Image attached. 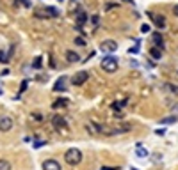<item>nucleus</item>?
<instances>
[{
  "mask_svg": "<svg viewBox=\"0 0 178 170\" xmlns=\"http://www.w3.org/2000/svg\"><path fill=\"white\" fill-rule=\"evenodd\" d=\"M126 103H128V99H123V101H116V103H112V106H111V108H112V110H121V108L125 106Z\"/></svg>",
  "mask_w": 178,
  "mask_h": 170,
  "instance_id": "18",
  "label": "nucleus"
},
{
  "mask_svg": "<svg viewBox=\"0 0 178 170\" xmlns=\"http://www.w3.org/2000/svg\"><path fill=\"white\" fill-rule=\"evenodd\" d=\"M75 44H78V46H85V41H84V37H75Z\"/></svg>",
  "mask_w": 178,
  "mask_h": 170,
  "instance_id": "23",
  "label": "nucleus"
},
{
  "mask_svg": "<svg viewBox=\"0 0 178 170\" xmlns=\"http://www.w3.org/2000/svg\"><path fill=\"white\" fill-rule=\"evenodd\" d=\"M150 30H151V27H150L148 23H144V25H141V32H143V34H148Z\"/></svg>",
  "mask_w": 178,
  "mask_h": 170,
  "instance_id": "25",
  "label": "nucleus"
},
{
  "mask_svg": "<svg viewBox=\"0 0 178 170\" xmlns=\"http://www.w3.org/2000/svg\"><path fill=\"white\" fill-rule=\"evenodd\" d=\"M136 156H137V158H146V156H148V149H144V147H141V145H137Z\"/></svg>",
  "mask_w": 178,
  "mask_h": 170,
  "instance_id": "17",
  "label": "nucleus"
},
{
  "mask_svg": "<svg viewBox=\"0 0 178 170\" xmlns=\"http://www.w3.org/2000/svg\"><path fill=\"white\" fill-rule=\"evenodd\" d=\"M176 120H178V117H176V115H169V117H162L158 124H166V126H168V124H175Z\"/></svg>",
  "mask_w": 178,
  "mask_h": 170,
  "instance_id": "15",
  "label": "nucleus"
},
{
  "mask_svg": "<svg viewBox=\"0 0 178 170\" xmlns=\"http://www.w3.org/2000/svg\"><path fill=\"white\" fill-rule=\"evenodd\" d=\"M13 126H14V120L11 119L9 115H2V117H0V131H2V133L11 131Z\"/></svg>",
  "mask_w": 178,
  "mask_h": 170,
  "instance_id": "6",
  "label": "nucleus"
},
{
  "mask_svg": "<svg viewBox=\"0 0 178 170\" xmlns=\"http://www.w3.org/2000/svg\"><path fill=\"white\" fill-rule=\"evenodd\" d=\"M151 39H153V44H155L157 48L164 50V37H162L160 32H153V34H151Z\"/></svg>",
  "mask_w": 178,
  "mask_h": 170,
  "instance_id": "10",
  "label": "nucleus"
},
{
  "mask_svg": "<svg viewBox=\"0 0 178 170\" xmlns=\"http://www.w3.org/2000/svg\"><path fill=\"white\" fill-rule=\"evenodd\" d=\"M68 76H61V78H57V82L53 83V90L55 92H66V89H68Z\"/></svg>",
  "mask_w": 178,
  "mask_h": 170,
  "instance_id": "8",
  "label": "nucleus"
},
{
  "mask_svg": "<svg viewBox=\"0 0 178 170\" xmlns=\"http://www.w3.org/2000/svg\"><path fill=\"white\" fill-rule=\"evenodd\" d=\"M150 55H151V59L160 60V59H162V50L157 48V46H151V48H150Z\"/></svg>",
  "mask_w": 178,
  "mask_h": 170,
  "instance_id": "14",
  "label": "nucleus"
},
{
  "mask_svg": "<svg viewBox=\"0 0 178 170\" xmlns=\"http://www.w3.org/2000/svg\"><path fill=\"white\" fill-rule=\"evenodd\" d=\"M171 112H173V115H176L178 117V101H175V103L171 105Z\"/></svg>",
  "mask_w": 178,
  "mask_h": 170,
  "instance_id": "22",
  "label": "nucleus"
},
{
  "mask_svg": "<svg viewBox=\"0 0 178 170\" xmlns=\"http://www.w3.org/2000/svg\"><path fill=\"white\" fill-rule=\"evenodd\" d=\"M52 124H53V128L59 131H66V128H68L66 126V119H64L63 115H57V113L52 117Z\"/></svg>",
  "mask_w": 178,
  "mask_h": 170,
  "instance_id": "7",
  "label": "nucleus"
},
{
  "mask_svg": "<svg viewBox=\"0 0 178 170\" xmlns=\"http://www.w3.org/2000/svg\"><path fill=\"white\" fill-rule=\"evenodd\" d=\"M68 105V99H57L53 103V108H59V106H66Z\"/></svg>",
  "mask_w": 178,
  "mask_h": 170,
  "instance_id": "21",
  "label": "nucleus"
},
{
  "mask_svg": "<svg viewBox=\"0 0 178 170\" xmlns=\"http://www.w3.org/2000/svg\"><path fill=\"white\" fill-rule=\"evenodd\" d=\"M0 94H2V90H0Z\"/></svg>",
  "mask_w": 178,
  "mask_h": 170,
  "instance_id": "37",
  "label": "nucleus"
},
{
  "mask_svg": "<svg viewBox=\"0 0 178 170\" xmlns=\"http://www.w3.org/2000/svg\"><path fill=\"white\" fill-rule=\"evenodd\" d=\"M137 51H139V41H137V44L134 46V48H130V50H128V53H137Z\"/></svg>",
  "mask_w": 178,
  "mask_h": 170,
  "instance_id": "27",
  "label": "nucleus"
},
{
  "mask_svg": "<svg viewBox=\"0 0 178 170\" xmlns=\"http://www.w3.org/2000/svg\"><path fill=\"white\" fill-rule=\"evenodd\" d=\"M0 170H13V167L7 160H0Z\"/></svg>",
  "mask_w": 178,
  "mask_h": 170,
  "instance_id": "19",
  "label": "nucleus"
},
{
  "mask_svg": "<svg viewBox=\"0 0 178 170\" xmlns=\"http://www.w3.org/2000/svg\"><path fill=\"white\" fill-rule=\"evenodd\" d=\"M87 80H89V73H87V71H77L73 76H71V83L77 85V87L84 85Z\"/></svg>",
  "mask_w": 178,
  "mask_h": 170,
  "instance_id": "3",
  "label": "nucleus"
},
{
  "mask_svg": "<svg viewBox=\"0 0 178 170\" xmlns=\"http://www.w3.org/2000/svg\"><path fill=\"white\" fill-rule=\"evenodd\" d=\"M46 142H43V140H38L36 144H34V147H41V145H45Z\"/></svg>",
  "mask_w": 178,
  "mask_h": 170,
  "instance_id": "30",
  "label": "nucleus"
},
{
  "mask_svg": "<svg viewBox=\"0 0 178 170\" xmlns=\"http://www.w3.org/2000/svg\"><path fill=\"white\" fill-rule=\"evenodd\" d=\"M100 66H102V69L105 73H116L119 62H118V59H116L114 55H105L104 59H102V62H100Z\"/></svg>",
  "mask_w": 178,
  "mask_h": 170,
  "instance_id": "1",
  "label": "nucleus"
},
{
  "mask_svg": "<svg viewBox=\"0 0 178 170\" xmlns=\"http://www.w3.org/2000/svg\"><path fill=\"white\" fill-rule=\"evenodd\" d=\"M59 2H63V0H59Z\"/></svg>",
  "mask_w": 178,
  "mask_h": 170,
  "instance_id": "36",
  "label": "nucleus"
},
{
  "mask_svg": "<svg viewBox=\"0 0 178 170\" xmlns=\"http://www.w3.org/2000/svg\"><path fill=\"white\" fill-rule=\"evenodd\" d=\"M173 12H175V14L178 16V5H175V7H173Z\"/></svg>",
  "mask_w": 178,
  "mask_h": 170,
  "instance_id": "34",
  "label": "nucleus"
},
{
  "mask_svg": "<svg viewBox=\"0 0 178 170\" xmlns=\"http://www.w3.org/2000/svg\"><path fill=\"white\" fill-rule=\"evenodd\" d=\"M85 21H87V14H85L82 9L77 11V27H80L82 29V25H84Z\"/></svg>",
  "mask_w": 178,
  "mask_h": 170,
  "instance_id": "12",
  "label": "nucleus"
},
{
  "mask_svg": "<svg viewBox=\"0 0 178 170\" xmlns=\"http://www.w3.org/2000/svg\"><path fill=\"white\" fill-rule=\"evenodd\" d=\"M91 20H93L94 27H96V25H98V21H100V18H98V16H93V18H91Z\"/></svg>",
  "mask_w": 178,
  "mask_h": 170,
  "instance_id": "31",
  "label": "nucleus"
},
{
  "mask_svg": "<svg viewBox=\"0 0 178 170\" xmlns=\"http://www.w3.org/2000/svg\"><path fill=\"white\" fill-rule=\"evenodd\" d=\"M41 64H43V59L41 57H36L34 62H32V68H34V69H41Z\"/></svg>",
  "mask_w": 178,
  "mask_h": 170,
  "instance_id": "20",
  "label": "nucleus"
},
{
  "mask_svg": "<svg viewBox=\"0 0 178 170\" xmlns=\"http://www.w3.org/2000/svg\"><path fill=\"white\" fill-rule=\"evenodd\" d=\"M45 12H46V16H48V18H59V16H61L59 9H57V7H52V5L45 7Z\"/></svg>",
  "mask_w": 178,
  "mask_h": 170,
  "instance_id": "13",
  "label": "nucleus"
},
{
  "mask_svg": "<svg viewBox=\"0 0 178 170\" xmlns=\"http://www.w3.org/2000/svg\"><path fill=\"white\" fill-rule=\"evenodd\" d=\"M155 135L162 137V135H166V130H164V128H158V130H155Z\"/></svg>",
  "mask_w": 178,
  "mask_h": 170,
  "instance_id": "26",
  "label": "nucleus"
},
{
  "mask_svg": "<svg viewBox=\"0 0 178 170\" xmlns=\"http://www.w3.org/2000/svg\"><path fill=\"white\" fill-rule=\"evenodd\" d=\"M100 50L104 51V53H112V51L118 50V43L112 39H105L100 43Z\"/></svg>",
  "mask_w": 178,
  "mask_h": 170,
  "instance_id": "5",
  "label": "nucleus"
},
{
  "mask_svg": "<svg viewBox=\"0 0 178 170\" xmlns=\"http://www.w3.org/2000/svg\"><path fill=\"white\" fill-rule=\"evenodd\" d=\"M16 2H21L25 7H31V2H29V0H16Z\"/></svg>",
  "mask_w": 178,
  "mask_h": 170,
  "instance_id": "29",
  "label": "nucleus"
},
{
  "mask_svg": "<svg viewBox=\"0 0 178 170\" xmlns=\"http://www.w3.org/2000/svg\"><path fill=\"white\" fill-rule=\"evenodd\" d=\"M27 82H29V80H23V82H21V89H20V92H18V96H16V99H18V98L21 96V92L27 89Z\"/></svg>",
  "mask_w": 178,
  "mask_h": 170,
  "instance_id": "24",
  "label": "nucleus"
},
{
  "mask_svg": "<svg viewBox=\"0 0 178 170\" xmlns=\"http://www.w3.org/2000/svg\"><path fill=\"white\" fill-rule=\"evenodd\" d=\"M43 170H61V163L57 160H45L43 161Z\"/></svg>",
  "mask_w": 178,
  "mask_h": 170,
  "instance_id": "9",
  "label": "nucleus"
},
{
  "mask_svg": "<svg viewBox=\"0 0 178 170\" xmlns=\"http://www.w3.org/2000/svg\"><path fill=\"white\" fill-rule=\"evenodd\" d=\"M7 60H9V57L4 55V51H0V62H7Z\"/></svg>",
  "mask_w": 178,
  "mask_h": 170,
  "instance_id": "28",
  "label": "nucleus"
},
{
  "mask_svg": "<svg viewBox=\"0 0 178 170\" xmlns=\"http://www.w3.org/2000/svg\"><path fill=\"white\" fill-rule=\"evenodd\" d=\"M64 160H66L68 165L75 167V165H78V163L82 161V152H80L78 149H68L66 152H64Z\"/></svg>",
  "mask_w": 178,
  "mask_h": 170,
  "instance_id": "2",
  "label": "nucleus"
},
{
  "mask_svg": "<svg viewBox=\"0 0 178 170\" xmlns=\"http://www.w3.org/2000/svg\"><path fill=\"white\" fill-rule=\"evenodd\" d=\"M64 57H66V60H68L70 64H75V62L80 60V55H78L77 51H73V50H68L66 53H64Z\"/></svg>",
  "mask_w": 178,
  "mask_h": 170,
  "instance_id": "11",
  "label": "nucleus"
},
{
  "mask_svg": "<svg viewBox=\"0 0 178 170\" xmlns=\"http://www.w3.org/2000/svg\"><path fill=\"white\" fill-rule=\"evenodd\" d=\"M118 168H119V167H118ZM116 168V167H102V170H118Z\"/></svg>",
  "mask_w": 178,
  "mask_h": 170,
  "instance_id": "32",
  "label": "nucleus"
},
{
  "mask_svg": "<svg viewBox=\"0 0 178 170\" xmlns=\"http://www.w3.org/2000/svg\"><path fill=\"white\" fill-rule=\"evenodd\" d=\"M164 89L169 90L171 94H175V96H178V85H175V83H166L164 85Z\"/></svg>",
  "mask_w": 178,
  "mask_h": 170,
  "instance_id": "16",
  "label": "nucleus"
},
{
  "mask_svg": "<svg viewBox=\"0 0 178 170\" xmlns=\"http://www.w3.org/2000/svg\"><path fill=\"white\" fill-rule=\"evenodd\" d=\"M148 16L151 18V21H153V25L157 27V29H166L168 27V21H166V16L164 14H153V12H148Z\"/></svg>",
  "mask_w": 178,
  "mask_h": 170,
  "instance_id": "4",
  "label": "nucleus"
},
{
  "mask_svg": "<svg viewBox=\"0 0 178 170\" xmlns=\"http://www.w3.org/2000/svg\"><path fill=\"white\" fill-rule=\"evenodd\" d=\"M123 2H130V4H132V0H123Z\"/></svg>",
  "mask_w": 178,
  "mask_h": 170,
  "instance_id": "35",
  "label": "nucleus"
},
{
  "mask_svg": "<svg viewBox=\"0 0 178 170\" xmlns=\"http://www.w3.org/2000/svg\"><path fill=\"white\" fill-rule=\"evenodd\" d=\"M112 7H118V4H109V5H107L105 9H112Z\"/></svg>",
  "mask_w": 178,
  "mask_h": 170,
  "instance_id": "33",
  "label": "nucleus"
}]
</instances>
